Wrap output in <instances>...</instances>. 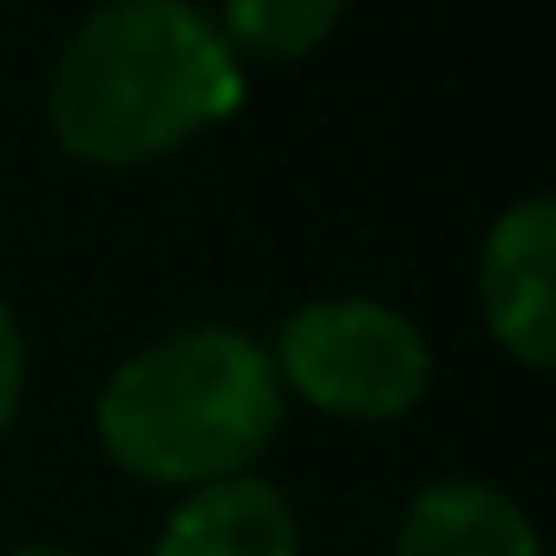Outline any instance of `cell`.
<instances>
[{
    "mask_svg": "<svg viewBox=\"0 0 556 556\" xmlns=\"http://www.w3.org/2000/svg\"><path fill=\"white\" fill-rule=\"evenodd\" d=\"M242 92L249 79L216 34V14L184 0H125L66 40L47 112L79 164L131 170L223 125Z\"/></svg>",
    "mask_w": 556,
    "mask_h": 556,
    "instance_id": "1",
    "label": "cell"
},
{
    "mask_svg": "<svg viewBox=\"0 0 556 556\" xmlns=\"http://www.w3.org/2000/svg\"><path fill=\"white\" fill-rule=\"evenodd\" d=\"M289 393L262 341L236 328H184L112 367L99 387V445L144 484L203 491L242 478L282 432Z\"/></svg>",
    "mask_w": 556,
    "mask_h": 556,
    "instance_id": "2",
    "label": "cell"
},
{
    "mask_svg": "<svg viewBox=\"0 0 556 556\" xmlns=\"http://www.w3.org/2000/svg\"><path fill=\"white\" fill-rule=\"evenodd\" d=\"M268 361L282 393H302L315 413L354 426L406 419L432 380V348L413 315L374 295H328L295 308Z\"/></svg>",
    "mask_w": 556,
    "mask_h": 556,
    "instance_id": "3",
    "label": "cell"
},
{
    "mask_svg": "<svg viewBox=\"0 0 556 556\" xmlns=\"http://www.w3.org/2000/svg\"><path fill=\"white\" fill-rule=\"evenodd\" d=\"M478 302L491 341L517 367L556 361V197H523L484 229L478 255Z\"/></svg>",
    "mask_w": 556,
    "mask_h": 556,
    "instance_id": "4",
    "label": "cell"
},
{
    "mask_svg": "<svg viewBox=\"0 0 556 556\" xmlns=\"http://www.w3.org/2000/svg\"><path fill=\"white\" fill-rule=\"evenodd\" d=\"M151 556H302L295 504L268 478H223L203 491H184Z\"/></svg>",
    "mask_w": 556,
    "mask_h": 556,
    "instance_id": "5",
    "label": "cell"
},
{
    "mask_svg": "<svg viewBox=\"0 0 556 556\" xmlns=\"http://www.w3.org/2000/svg\"><path fill=\"white\" fill-rule=\"evenodd\" d=\"M393 556H543V549L517 497L478 478H439L406 504Z\"/></svg>",
    "mask_w": 556,
    "mask_h": 556,
    "instance_id": "6",
    "label": "cell"
},
{
    "mask_svg": "<svg viewBox=\"0 0 556 556\" xmlns=\"http://www.w3.org/2000/svg\"><path fill=\"white\" fill-rule=\"evenodd\" d=\"M341 27L334 0H236L216 14V34L229 40V53H262V60H302L315 53L328 34Z\"/></svg>",
    "mask_w": 556,
    "mask_h": 556,
    "instance_id": "7",
    "label": "cell"
},
{
    "mask_svg": "<svg viewBox=\"0 0 556 556\" xmlns=\"http://www.w3.org/2000/svg\"><path fill=\"white\" fill-rule=\"evenodd\" d=\"M21 400H27V334H21V315L0 302V432L14 426Z\"/></svg>",
    "mask_w": 556,
    "mask_h": 556,
    "instance_id": "8",
    "label": "cell"
},
{
    "mask_svg": "<svg viewBox=\"0 0 556 556\" xmlns=\"http://www.w3.org/2000/svg\"><path fill=\"white\" fill-rule=\"evenodd\" d=\"M14 556H60V549H14Z\"/></svg>",
    "mask_w": 556,
    "mask_h": 556,
    "instance_id": "9",
    "label": "cell"
}]
</instances>
